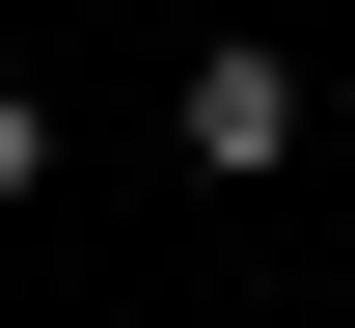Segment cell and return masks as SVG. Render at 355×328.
<instances>
[{
  "instance_id": "obj_3",
  "label": "cell",
  "mask_w": 355,
  "mask_h": 328,
  "mask_svg": "<svg viewBox=\"0 0 355 328\" xmlns=\"http://www.w3.org/2000/svg\"><path fill=\"white\" fill-rule=\"evenodd\" d=\"M328 246H355V164H328Z\"/></svg>"
},
{
  "instance_id": "obj_4",
  "label": "cell",
  "mask_w": 355,
  "mask_h": 328,
  "mask_svg": "<svg viewBox=\"0 0 355 328\" xmlns=\"http://www.w3.org/2000/svg\"><path fill=\"white\" fill-rule=\"evenodd\" d=\"M83 28H137V0H83Z\"/></svg>"
},
{
  "instance_id": "obj_2",
  "label": "cell",
  "mask_w": 355,
  "mask_h": 328,
  "mask_svg": "<svg viewBox=\"0 0 355 328\" xmlns=\"http://www.w3.org/2000/svg\"><path fill=\"white\" fill-rule=\"evenodd\" d=\"M28 191H55V83H0V219H28Z\"/></svg>"
},
{
  "instance_id": "obj_1",
  "label": "cell",
  "mask_w": 355,
  "mask_h": 328,
  "mask_svg": "<svg viewBox=\"0 0 355 328\" xmlns=\"http://www.w3.org/2000/svg\"><path fill=\"white\" fill-rule=\"evenodd\" d=\"M301 137H328L301 28H191V55H164V164H191V191H219V164H301Z\"/></svg>"
}]
</instances>
